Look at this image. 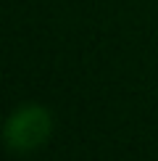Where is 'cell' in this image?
<instances>
[{
	"mask_svg": "<svg viewBox=\"0 0 158 161\" xmlns=\"http://www.w3.org/2000/svg\"><path fill=\"white\" fill-rule=\"evenodd\" d=\"M53 130L50 111L37 103L21 106L5 122V143L11 151H34L48 143Z\"/></svg>",
	"mask_w": 158,
	"mask_h": 161,
	"instance_id": "obj_1",
	"label": "cell"
}]
</instances>
